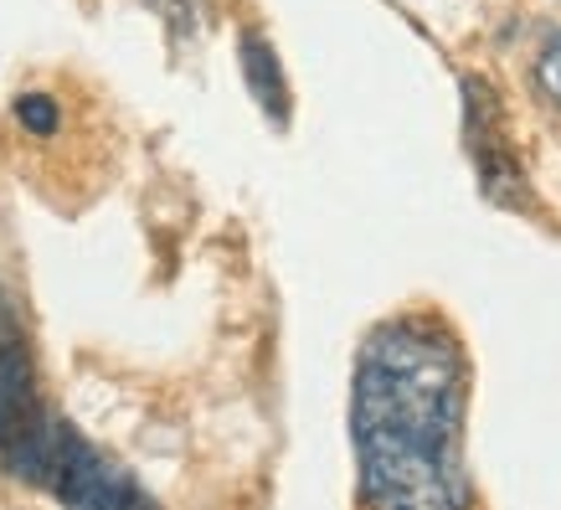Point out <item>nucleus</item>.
<instances>
[{"instance_id": "f257e3e1", "label": "nucleus", "mask_w": 561, "mask_h": 510, "mask_svg": "<svg viewBox=\"0 0 561 510\" xmlns=\"http://www.w3.org/2000/svg\"><path fill=\"white\" fill-rule=\"evenodd\" d=\"M360 495L371 510H469L463 351L423 315L376 325L351 387Z\"/></svg>"}, {"instance_id": "f03ea898", "label": "nucleus", "mask_w": 561, "mask_h": 510, "mask_svg": "<svg viewBox=\"0 0 561 510\" xmlns=\"http://www.w3.org/2000/svg\"><path fill=\"white\" fill-rule=\"evenodd\" d=\"M0 464L16 479L47 490L51 500H62L68 510H160L139 490V479L129 469H119L108 454H99L68 418H57L51 408Z\"/></svg>"}, {"instance_id": "7ed1b4c3", "label": "nucleus", "mask_w": 561, "mask_h": 510, "mask_svg": "<svg viewBox=\"0 0 561 510\" xmlns=\"http://www.w3.org/2000/svg\"><path fill=\"white\" fill-rule=\"evenodd\" d=\"M463 103H469V150H474V170H479V191L494 206H530L526 191V166L515 160V150L505 145V114L500 99L484 78L463 83Z\"/></svg>"}, {"instance_id": "20e7f679", "label": "nucleus", "mask_w": 561, "mask_h": 510, "mask_svg": "<svg viewBox=\"0 0 561 510\" xmlns=\"http://www.w3.org/2000/svg\"><path fill=\"white\" fill-rule=\"evenodd\" d=\"M47 412V397L36 387V356L26 340V320L11 299H0V460L16 449Z\"/></svg>"}, {"instance_id": "39448f33", "label": "nucleus", "mask_w": 561, "mask_h": 510, "mask_svg": "<svg viewBox=\"0 0 561 510\" xmlns=\"http://www.w3.org/2000/svg\"><path fill=\"white\" fill-rule=\"evenodd\" d=\"M238 63H242V78H248V93H253V103L268 114L278 129L289 124V78H284V63H278V52H273V42L263 32H248L238 36Z\"/></svg>"}, {"instance_id": "423d86ee", "label": "nucleus", "mask_w": 561, "mask_h": 510, "mask_svg": "<svg viewBox=\"0 0 561 510\" xmlns=\"http://www.w3.org/2000/svg\"><path fill=\"white\" fill-rule=\"evenodd\" d=\"M16 124L26 129V135H36V139H47V135H57V124H62V109L51 103V93H21L16 99Z\"/></svg>"}, {"instance_id": "0eeeda50", "label": "nucleus", "mask_w": 561, "mask_h": 510, "mask_svg": "<svg viewBox=\"0 0 561 510\" xmlns=\"http://www.w3.org/2000/svg\"><path fill=\"white\" fill-rule=\"evenodd\" d=\"M530 78H536V93L561 114V32H551L541 42V52H536V72H530Z\"/></svg>"}, {"instance_id": "6e6552de", "label": "nucleus", "mask_w": 561, "mask_h": 510, "mask_svg": "<svg viewBox=\"0 0 561 510\" xmlns=\"http://www.w3.org/2000/svg\"><path fill=\"white\" fill-rule=\"evenodd\" d=\"M154 16L171 26V36H196V26H202V11L206 0H145Z\"/></svg>"}]
</instances>
